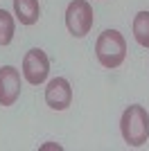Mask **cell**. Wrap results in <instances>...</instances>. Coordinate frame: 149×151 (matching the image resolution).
<instances>
[{
  "label": "cell",
  "mask_w": 149,
  "mask_h": 151,
  "mask_svg": "<svg viewBox=\"0 0 149 151\" xmlns=\"http://www.w3.org/2000/svg\"><path fill=\"white\" fill-rule=\"evenodd\" d=\"M120 131L129 147H142L149 140V113L140 104H131L124 108L122 120H120Z\"/></svg>",
  "instance_id": "6da1fadb"
},
{
  "label": "cell",
  "mask_w": 149,
  "mask_h": 151,
  "mask_svg": "<svg viewBox=\"0 0 149 151\" xmlns=\"http://www.w3.org/2000/svg\"><path fill=\"white\" fill-rule=\"evenodd\" d=\"M95 54L104 68H120L127 59V41L118 29H104L95 43Z\"/></svg>",
  "instance_id": "7a4b0ae2"
},
{
  "label": "cell",
  "mask_w": 149,
  "mask_h": 151,
  "mask_svg": "<svg viewBox=\"0 0 149 151\" xmlns=\"http://www.w3.org/2000/svg\"><path fill=\"white\" fill-rule=\"evenodd\" d=\"M95 23V14L93 7L88 0H72L66 9V25H68V32L74 38H84L88 32L93 29Z\"/></svg>",
  "instance_id": "3957f363"
},
{
  "label": "cell",
  "mask_w": 149,
  "mask_h": 151,
  "mask_svg": "<svg viewBox=\"0 0 149 151\" xmlns=\"http://www.w3.org/2000/svg\"><path fill=\"white\" fill-rule=\"evenodd\" d=\"M50 75V59L43 50L32 47L23 57V77L32 86H41Z\"/></svg>",
  "instance_id": "277c9868"
},
{
  "label": "cell",
  "mask_w": 149,
  "mask_h": 151,
  "mask_svg": "<svg viewBox=\"0 0 149 151\" xmlns=\"http://www.w3.org/2000/svg\"><path fill=\"white\" fill-rule=\"evenodd\" d=\"M45 104L52 111H66L72 104V88H70L68 79H63V77L50 79L48 88H45Z\"/></svg>",
  "instance_id": "5b68a950"
},
{
  "label": "cell",
  "mask_w": 149,
  "mask_h": 151,
  "mask_svg": "<svg viewBox=\"0 0 149 151\" xmlns=\"http://www.w3.org/2000/svg\"><path fill=\"white\" fill-rule=\"evenodd\" d=\"M20 95V72L14 65L0 68V106H14Z\"/></svg>",
  "instance_id": "8992f818"
},
{
  "label": "cell",
  "mask_w": 149,
  "mask_h": 151,
  "mask_svg": "<svg viewBox=\"0 0 149 151\" xmlns=\"http://www.w3.org/2000/svg\"><path fill=\"white\" fill-rule=\"evenodd\" d=\"M14 14L23 25H34L41 16L38 0H14Z\"/></svg>",
  "instance_id": "52a82bcc"
},
{
  "label": "cell",
  "mask_w": 149,
  "mask_h": 151,
  "mask_svg": "<svg viewBox=\"0 0 149 151\" xmlns=\"http://www.w3.org/2000/svg\"><path fill=\"white\" fill-rule=\"evenodd\" d=\"M133 36L138 45L149 47V12H138L133 18Z\"/></svg>",
  "instance_id": "ba28073f"
},
{
  "label": "cell",
  "mask_w": 149,
  "mask_h": 151,
  "mask_svg": "<svg viewBox=\"0 0 149 151\" xmlns=\"http://www.w3.org/2000/svg\"><path fill=\"white\" fill-rule=\"evenodd\" d=\"M14 38V16L0 9V45H9Z\"/></svg>",
  "instance_id": "9c48e42d"
}]
</instances>
